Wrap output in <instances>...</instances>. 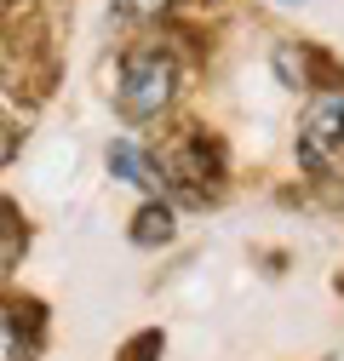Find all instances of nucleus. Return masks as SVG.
<instances>
[{
	"mask_svg": "<svg viewBox=\"0 0 344 361\" xmlns=\"http://www.w3.org/2000/svg\"><path fill=\"white\" fill-rule=\"evenodd\" d=\"M178 92V58L166 47H138L121 58V80H115V109L126 121H149L172 104Z\"/></svg>",
	"mask_w": 344,
	"mask_h": 361,
	"instance_id": "obj_1",
	"label": "nucleus"
},
{
	"mask_svg": "<svg viewBox=\"0 0 344 361\" xmlns=\"http://www.w3.org/2000/svg\"><path fill=\"white\" fill-rule=\"evenodd\" d=\"M338 149H344V92H321V98H310L305 121H298L293 155H298V166H305L310 178H327Z\"/></svg>",
	"mask_w": 344,
	"mask_h": 361,
	"instance_id": "obj_2",
	"label": "nucleus"
},
{
	"mask_svg": "<svg viewBox=\"0 0 344 361\" xmlns=\"http://www.w3.org/2000/svg\"><path fill=\"white\" fill-rule=\"evenodd\" d=\"M133 241H138V247H166V241H172V212H166L161 201H144V207H138Z\"/></svg>",
	"mask_w": 344,
	"mask_h": 361,
	"instance_id": "obj_3",
	"label": "nucleus"
},
{
	"mask_svg": "<svg viewBox=\"0 0 344 361\" xmlns=\"http://www.w3.org/2000/svg\"><path fill=\"white\" fill-rule=\"evenodd\" d=\"M109 172L115 178H126V184H138V190H149L155 178H149V155L144 149H133V144H109Z\"/></svg>",
	"mask_w": 344,
	"mask_h": 361,
	"instance_id": "obj_4",
	"label": "nucleus"
},
{
	"mask_svg": "<svg viewBox=\"0 0 344 361\" xmlns=\"http://www.w3.org/2000/svg\"><path fill=\"white\" fill-rule=\"evenodd\" d=\"M12 155H18V126H12V115H6V109H0V166H6Z\"/></svg>",
	"mask_w": 344,
	"mask_h": 361,
	"instance_id": "obj_5",
	"label": "nucleus"
}]
</instances>
